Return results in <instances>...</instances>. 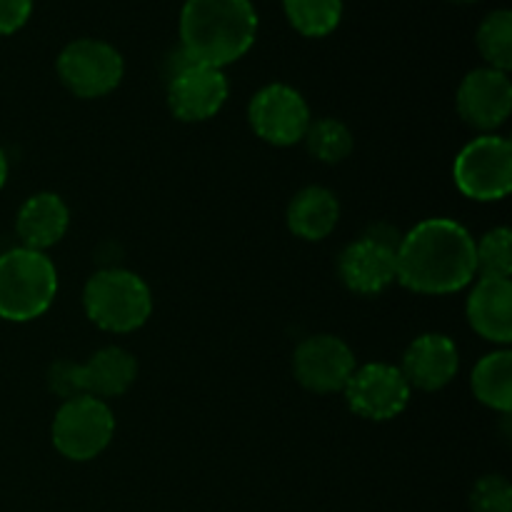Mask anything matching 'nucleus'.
<instances>
[{
	"instance_id": "4be33fe9",
	"label": "nucleus",
	"mask_w": 512,
	"mask_h": 512,
	"mask_svg": "<svg viewBox=\"0 0 512 512\" xmlns=\"http://www.w3.org/2000/svg\"><path fill=\"white\" fill-rule=\"evenodd\" d=\"M305 145H308L310 155L318 158L320 163H343L350 153H353V133L348 125L340 123L335 118H320L310 123L308 133H305Z\"/></svg>"
},
{
	"instance_id": "dca6fc26",
	"label": "nucleus",
	"mask_w": 512,
	"mask_h": 512,
	"mask_svg": "<svg viewBox=\"0 0 512 512\" xmlns=\"http://www.w3.org/2000/svg\"><path fill=\"white\" fill-rule=\"evenodd\" d=\"M70 223V210L65 200L55 193H35L20 205L15 218V233H18L23 248L43 250L60 243Z\"/></svg>"
},
{
	"instance_id": "7ed1b4c3",
	"label": "nucleus",
	"mask_w": 512,
	"mask_h": 512,
	"mask_svg": "<svg viewBox=\"0 0 512 512\" xmlns=\"http://www.w3.org/2000/svg\"><path fill=\"white\" fill-rule=\"evenodd\" d=\"M58 295V270L45 253L10 248L0 255V318L28 323L40 318Z\"/></svg>"
},
{
	"instance_id": "9b49d317",
	"label": "nucleus",
	"mask_w": 512,
	"mask_h": 512,
	"mask_svg": "<svg viewBox=\"0 0 512 512\" xmlns=\"http://www.w3.org/2000/svg\"><path fill=\"white\" fill-rule=\"evenodd\" d=\"M398 240L378 230L345 245L338 258V275L358 295H380L398 280Z\"/></svg>"
},
{
	"instance_id": "412c9836",
	"label": "nucleus",
	"mask_w": 512,
	"mask_h": 512,
	"mask_svg": "<svg viewBox=\"0 0 512 512\" xmlns=\"http://www.w3.org/2000/svg\"><path fill=\"white\" fill-rule=\"evenodd\" d=\"M478 50L488 68L508 73L512 68V13L500 8L483 18L478 28Z\"/></svg>"
},
{
	"instance_id": "a211bd4d",
	"label": "nucleus",
	"mask_w": 512,
	"mask_h": 512,
	"mask_svg": "<svg viewBox=\"0 0 512 512\" xmlns=\"http://www.w3.org/2000/svg\"><path fill=\"white\" fill-rule=\"evenodd\" d=\"M340 220V203L335 193L320 185L303 188L288 205V228L298 238L318 243L335 230Z\"/></svg>"
},
{
	"instance_id": "423d86ee",
	"label": "nucleus",
	"mask_w": 512,
	"mask_h": 512,
	"mask_svg": "<svg viewBox=\"0 0 512 512\" xmlns=\"http://www.w3.org/2000/svg\"><path fill=\"white\" fill-rule=\"evenodd\" d=\"M453 180L470 200L493 203L512 190V145L508 138L485 133L458 153Z\"/></svg>"
},
{
	"instance_id": "cd10ccee",
	"label": "nucleus",
	"mask_w": 512,
	"mask_h": 512,
	"mask_svg": "<svg viewBox=\"0 0 512 512\" xmlns=\"http://www.w3.org/2000/svg\"><path fill=\"white\" fill-rule=\"evenodd\" d=\"M448 3H455V5H468V3H478V0H448Z\"/></svg>"
},
{
	"instance_id": "b1692460",
	"label": "nucleus",
	"mask_w": 512,
	"mask_h": 512,
	"mask_svg": "<svg viewBox=\"0 0 512 512\" xmlns=\"http://www.w3.org/2000/svg\"><path fill=\"white\" fill-rule=\"evenodd\" d=\"M473 512H512V488L505 475H485L470 493Z\"/></svg>"
},
{
	"instance_id": "f257e3e1",
	"label": "nucleus",
	"mask_w": 512,
	"mask_h": 512,
	"mask_svg": "<svg viewBox=\"0 0 512 512\" xmlns=\"http://www.w3.org/2000/svg\"><path fill=\"white\" fill-rule=\"evenodd\" d=\"M475 275V240L455 220H423L400 238L398 280L413 293H458L473 283Z\"/></svg>"
},
{
	"instance_id": "1a4fd4ad",
	"label": "nucleus",
	"mask_w": 512,
	"mask_h": 512,
	"mask_svg": "<svg viewBox=\"0 0 512 512\" xmlns=\"http://www.w3.org/2000/svg\"><path fill=\"white\" fill-rule=\"evenodd\" d=\"M343 395L355 415L373 423H385V420L398 418L408 408L410 385L395 365L368 363L363 368H355Z\"/></svg>"
},
{
	"instance_id": "20e7f679",
	"label": "nucleus",
	"mask_w": 512,
	"mask_h": 512,
	"mask_svg": "<svg viewBox=\"0 0 512 512\" xmlns=\"http://www.w3.org/2000/svg\"><path fill=\"white\" fill-rule=\"evenodd\" d=\"M83 308L100 330L133 333L148 323L153 293L140 275L125 268H105L85 283Z\"/></svg>"
},
{
	"instance_id": "4468645a",
	"label": "nucleus",
	"mask_w": 512,
	"mask_h": 512,
	"mask_svg": "<svg viewBox=\"0 0 512 512\" xmlns=\"http://www.w3.org/2000/svg\"><path fill=\"white\" fill-rule=\"evenodd\" d=\"M460 370V353L453 338L443 333H425L408 345L403 355L400 373L405 375L410 388L433 390L453 383Z\"/></svg>"
},
{
	"instance_id": "0eeeda50",
	"label": "nucleus",
	"mask_w": 512,
	"mask_h": 512,
	"mask_svg": "<svg viewBox=\"0 0 512 512\" xmlns=\"http://www.w3.org/2000/svg\"><path fill=\"white\" fill-rule=\"evenodd\" d=\"M58 78L78 98H103L113 93L125 75V60L115 45L98 38H80L58 55Z\"/></svg>"
},
{
	"instance_id": "9d476101",
	"label": "nucleus",
	"mask_w": 512,
	"mask_h": 512,
	"mask_svg": "<svg viewBox=\"0 0 512 512\" xmlns=\"http://www.w3.org/2000/svg\"><path fill=\"white\" fill-rule=\"evenodd\" d=\"M228 100V78L220 68L190 63L180 53V63L168 80V105L183 123H203L215 118Z\"/></svg>"
},
{
	"instance_id": "393cba45",
	"label": "nucleus",
	"mask_w": 512,
	"mask_h": 512,
	"mask_svg": "<svg viewBox=\"0 0 512 512\" xmlns=\"http://www.w3.org/2000/svg\"><path fill=\"white\" fill-rule=\"evenodd\" d=\"M45 383H48V390L53 395H58L60 400H73L78 395H85L83 388V375H80V363H73V360H58L48 368V375H45Z\"/></svg>"
},
{
	"instance_id": "f3484780",
	"label": "nucleus",
	"mask_w": 512,
	"mask_h": 512,
	"mask_svg": "<svg viewBox=\"0 0 512 512\" xmlns=\"http://www.w3.org/2000/svg\"><path fill=\"white\" fill-rule=\"evenodd\" d=\"M80 375H83L85 395L100 400L120 398L138 378V360L125 348L108 345L80 363Z\"/></svg>"
},
{
	"instance_id": "bb28decb",
	"label": "nucleus",
	"mask_w": 512,
	"mask_h": 512,
	"mask_svg": "<svg viewBox=\"0 0 512 512\" xmlns=\"http://www.w3.org/2000/svg\"><path fill=\"white\" fill-rule=\"evenodd\" d=\"M5 180H8V158H5L3 148H0V188L5 185Z\"/></svg>"
},
{
	"instance_id": "39448f33",
	"label": "nucleus",
	"mask_w": 512,
	"mask_h": 512,
	"mask_svg": "<svg viewBox=\"0 0 512 512\" xmlns=\"http://www.w3.org/2000/svg\"><path fill=\"white\" fill-rule=\"evenodd\" d=\"M115 435V418L108 403L93 395L65 400L53 418V445L63 458L88 463L98 458Z\"/></svg>"
},
{
	"instance_id": "a878e982",
	"label": "nucleus",
	"mask_w": 512,
	"mask_h": 512,
	"mask_svg": "<svg viewBox=\"0 0 512 512\" xmlns=\"http://www.w3.org/2000/svg\"><path fill=\"white\" fill-rule=\"evenodd\" d=\"M33 13V0H0V35H13Z\"/></svg>"
},
{
	"instance_id": "6e6552de",
	"label": "nucleus",
	"mask_w": 512,
	"mask_h": 512,
	"mask_svg": "<svg viewBox=\"0 0 512 512\" xmlns=\"http://www.w3.org/2000/svg\"><path fill=\"white\" fill-rule=\"evenodd\" d=\"M248 120L260 140L278 148L300 143L313 123L303 95L285 83L260 88L248 105Z\"/></svg>"
},
{
	"instance_id": "aec40b11",
	"label": "nucleus",
	"mask_w": 512,
	"mask_h": 512,
	"mask_svg": "<svg viewBox=\"0 0 512 512\" xmlns=\"http://www.w3.org/2000/svg\"><path fill=\"white\" fill-rule=\"evenodd\" d=\"M283 10L305 38H325L343 20V0H283Z\"/></svg>"
},
{
	"instance_id": "f03ea898",
	"label": "nucleus",
	"mask_w": 512,
	"mask_h": 512,
	"mask_svg": "<svg viewBox=\"0 0 512 512\" xmlns=\"http://www.w3.org/2000/svg\"><path fill=\"white\" fill-rule=\"evenodd\" d=\"M258 38L253 0H185L180 10V53L190 63L220 68L235 63Z\"/></svg>"
},
{
	"instance_id": "ddd939ff",
	"label": "nucleus",
	"mask_w": 512,
	"mask_h": 512,
	"mask_svg": "<svg viewBox=\"0 0 512 512\" xmlns=\"http://www.w3.org/2000/svg\"><path fill=\"white\" fill-rule=\"evenodd\" d=\"M512 83L508 73L495 68L470 70L458 88V113L470 128L485 133L498 130L510 118Z\"/></svg>"
},
{
	"instance_id": "f8f14e48",
	"label": "nucleus",
	"mask_w": 512,
	"mask_h": 512,
	"mask_svg": "<svg viewBox=\"0 0 512 512\" xmlns=\"http://www.w3.org/2000/svg\"><path fill=\"white\" fill-rule=\"evenodd\" d=\"M355 368V353L338 335H310L293 353L295 378L310 393H343Z\"/></svg>"
},
{
	"instance_id": "6ab92c4d",
	"label": "nucleus",
	"mask_w": 512,
	"mask_h": 512,
	"mask_svg": "<svg viewBox=\"0 0 512 512\" xmlns=\"http://www.w3.org/2000/svg\"><path fill=\"white\" fill-rule=\"evenodd\" d=\"M475 398L498 413H510L512 408V353L508 348L488 353L478 360L473 370Z\"/></svg>"
},
{
	"instance_id": "2eb2a0df",
	"label": "nucleus",
	"mask_w": 512,
	"mask_h": 512,
	"mask_svg": "<svg viewBox=\"0 0 512 512\" xmlns=\"http://www.w3.org/2000/svg\"><path fill=\"white\" fill-rule=\"evenodd\" d=\"M468 323L480 338L508 345L512 340V283L510 278H480L468 295Z\"/></svg>"
},
{
	"instance_id": "5701e85b",
	"label": "nucleus",
	"mask_w": 512,
	"mask_h": 512,
	"mask_svg": "<svg viewBox=\"0 0 512 512\" xmlns=\"http://www.w3.org/2000/svg\"><path fill=\"white\" fill-rule=\"evenodd\" d=\"M512 235L508 228H493L475 240V265L480 278H510Z\"/></svg>"
}]
</instances>
